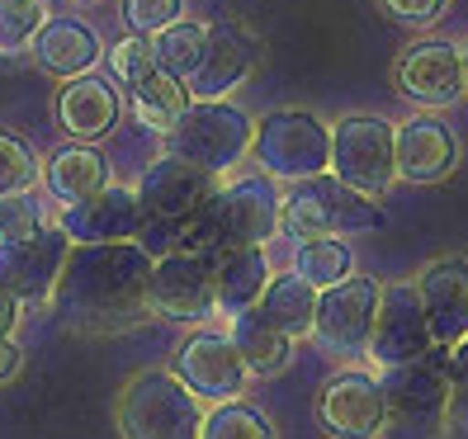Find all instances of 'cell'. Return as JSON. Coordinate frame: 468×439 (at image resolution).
Here are the masks:
<instances>
[{
	"label": "cell",
	"mask_w": 468,
	"mask_h": 439,
	"mask_svg": "<svg viewBox=\"0 0 468 439\" xmlns=\"http://www.w3.org/2000/svg\"><path fill=\"white\" fill-rule=\"evenodd\" d=\"M152 251L143 241L71 246L52 288V308L80 336H119L152 317L147 308Z\"/></svg>",
	"instance_id": "cell-1"
},
{
	"label": "cell",
	"mask_w": 468,
	"mask_h": 439,
	"mask_svg": "<svg viewBox=\"0 0 468 439\" xmlns=\"http://www.w3.org/2000/svg\"><path fill=\"white\" fill-rule=\"evenodd\" d=\"M280 184L265 171L232 175L228 184H213V194L176 227L171 251H195V256H218L228 246H270L280 232Z\"/></svg>",
	"instance_id": "cell-2"
},
{
	"label": "cell",
	"mask_w": 468,
	"mask_h": 439,
	"mask_svg": "<svg viewBox=\"0 0 468 439\" xmlns=\"http://www.w3.org/2000/svg\"><path fill=\"white\" fill-rule=\"evenodd\" d=\"M199 421L204 402L171 369L133 373L114 402V425L123 439H199Z\"/></svg>",
	"instance_id": "cell-3"
},
{
	"label": "cell",
	"mask_w": 468,
	"mask_h": 439,
	"mask_svg": "<svg viewBox=\"0 0 468 439\" xmlns=\"http://www.w3.org/2000/svg\"><path fill=\"white\" fill-rule=\"evenodd\" d=\"M383 217L378 199L355 194L350 184H341L336 175H313V180H293V194L280 199V232H289L293 241L308 236H365L378 232Z\"/></svg>",
	"instance_id": "cell-4"
},
{
	"label": "cell",
	"mask_w": 468,
	"mask_h": 439,
	"mask_svg": "<svg viewBox=\"0 0 468 439\" xmlns=\"http://www.w3.org/2000/svg\"><path fill=\"white\" fill-rule=\"evenodd\" d=\"M383 406H388V430L407 439H435L445 430V402H450V373L445 350H426L421 360H407L393 369H378Z\"/></svg>",
	"instance_id": "cell-5"
},
{
	"label": "cell",
	"mask_w": 468,
	"mask_h": 439,
	"mask_svg": "<svg viewBox=\"0 0 468 439\" xmlns=\"http://www.w3.org/2000/svg\"><path fill=\"white\" fill-rule=\"evenodd\" d=\"M251 114L232 99H189L180 123L166 132V156H180L208 175H228L251 152Z\"/></svg>",
	"instance_id": "cell-6"
},
{
	"label": "cell",
	"mask_w": 468,
	"mask_h": 439,
	"mask_svg": "<svg viewBox=\"0 0 468 439\" xmlns=\"http://www.w3.org/2000/svg\"><path fill=\"white\" fill-rule=\"evenodd\" d=\"M213 184H218V175L189 166V161H180V156H161V161H152V166L143 171V180H137L133 194H137V208H143V232H152L143 241L152 256L171 251L176 227L213 194Z\"/></svg>",
	"instance_id": "cell-7"
},
{
	"label": "cell",
	"mask_w": 468,
	"mask_h": 439,
	"mask_svg": "<svg viewBox=\"0 0 468 439\" xmlns=\"http://www.w3.org/2000/svg\"><path fill=\"white\" fill-rule=\"evenodd\" d=\"M251 152L270 180H313L332 156V128L308 109H274L256 123Z\"/></svg>",
	"instance_id": "cell-8"
},
{
	"label": "cell",
	"mask_w": 468,
	"mask_h": 439,
	"mask_svg": "<svg viewBox=\"0 0 468 439\" xmlns=\"http://www.w3.org/2000/svg\"><path fill=\"white\" fill-rule=\"evenodd\" d=\"M326 175H336L365 199H383L393 189V123L378 114H346L332 128V156Z\"/></svg>",
	"instance_id": "cell-9"
},
{
	"label": "cell",
	"mask_w": 468,
	"mask_h": 439,
	"mask_svg": "<svg viewBox=\"0 0 468 439\" xmlns=\"http://www.w3.org/2000/svg\"><path fill=\"white\" fill-rule=\"evenodd\" d=\"M383 284L369 274H350V279L317 288V312H313V336L317 350H326L332 360H365L374 312H378Z\"/></svg>",
	"instance_id": "cell-10"
},
{
	"label": "cell",
	"mask_w": 468,
	"mask_h": 439,
	"mask_svg": "<svg viewBox=\"0 0 468 439\" xmlns=\"http://www.w3.org/2000/svg\"><path fill=\"white\" fill-rule=\"evenodd\" d=\"M171 373L185 382L199 402H232V397H246L251 388V373H246L237 345L228 340V331H189L180 345H176V360H171Z\"/></svg>",
	"instance_id": "cell-11"
},
{
	"label": "cell",
	"mask_w": 468,
	"mask_h": 439,
	"mask_svg": "<svg viewBox=\"0 0 468 439\" xmlns=\"http://www.w3.org/2000/svg\"><path fill=\"white\" fill-rule=\"evenodd\" d=\"M317 425L332 439H383L388 406H383L378 373L336 369L317 388Z\"/></svg>",
	"instance_id": "cell-12"
},
{
	"label": "cell",
	"mask_w": 468,
	"mask_h": 439,
	"mask_svg": "<svg viewBox=\"0 0 468 439\" xmlns=\"http://www.w3.org/2000/svg\"><path fill=\"white\" fill-rule=\"evenodd\" d=\"M71 241L62 227H38L34 236L0 241V288L19 298V308H48Z\"/></svg>",
	"instance_id": "cell-13"
},
{
	"label": "cell",
	"mask_w": 468,
	"mask_h": 439,
	"mask_svg": "<svg viewBox=\"0 0 468 439\" xmlns=\"http://www.w3.org/2000/svg\"><path fill=\"white\" fill-rule=\"evenodd\" d=\"M147 308L166 321H208L213 308V265L195 251H161L152 256Z\"/></svg>",
	"instance_id": "cell-14"
},
{
	"label": "cell",
	"mask_w": 468,
	"mask_h": 439,
	"mask_svg": "<svg viewBox=\"0 0 468 439\" xmlns=\"http://www.w3.org/2000/svg\"><path fill=\"white\" fill-rule=\"evenodd\" d=\"M256 57H261V43L241 19H232V15L208 19L204 57H199L195 76L185 80L189 99H228L237 86H246V76L256 71Z\"/></svg>",
	"instance_id": "cell-15"
},
{
	"label": "cell",
	"mask_w": 468,
	"mask_h": 439,
	"mask_svg": "<svg viewBox=\"0 0 468 439\" xmlns=\"http://www.w3.org/2000/svg\"><path fill=\"white\" fill-rule=\"evenodd\" d=\"M426 350H435V340H431L417 284H383L365 354L378 369H393V364H407V360H421Z\"/></svg>",
	"instance_id": "cell-16"
},
{
	"label": "cell",
	"mask_w": 468,
	"mask_h": 439,
	"mask_svg": "<svg viewBox=\"0 0 468 439\" xmlns=\"http://www.w3.org/2000/svg\"><path fill=\"white\" fill-rule=\"evenodd\" d=\"M393 80L398 90L421 104V109H450L459 104L468 90H463V71H459V47L450 38H421L411 43L398 67H393Z\"/></svg>",
	"instance_id": "cell-17"
},
{
	"label": "cell",
	"mask_w": 468,
	"mask_h": 439,
	"mask_svg": "<svg viewBox=\"0 0 468 439\" xmlns=\"http://www.w3.org/2000/svg\"><path fill=\"white\" fill-rule=\"evenodd\" d=\"M459 166V137L445 119L417 114L393 128V171L407 184H440Z\"/></svg>",
	"instance_id": "cell-18"
},
{
	"label": "cell",
	"mask_w": 468,
	"mask_h": 439,
	"mask_svg": "<svg viewBox=\"0 0 468 439\" xmlns=\"http://www.w3.org/2000/svg\"><path fill=\"white\" fill-rule=\"evenodd\" d=\"M411 284H417L431 340L440 350L468 336V256H435Z\"/></svg>",
	"instance_id": "cell-19"
},
{
	"label": "cell",
	"mask_w": 468,
	"mask_h": 439,
	"mask_svg": "<svg viewBox=\"0 0 468 439\" xmlns=\"http://www.w3.org/2000/svg\"><path fill=\"white\" fill-rule=\"evenodd\" d=\"M58 227L67 232L71 246H95V241H137L143 236V208H137V194L128 184L109 180L100 194L67 204Z\"/></svg>",
	"instance_id": "cell-20"
},
{
	"label": "cell",
	"mask_w": 468,
	"mask_h": 439,
	"mask_svg": "<svg viewBox=\"0 0 468 439\" xmlns=\"http://www.w3.org/2000/svg\"><path fill=\"white\" fill-rule=\"evenodd\" d=\"M119 119H123V90L109 76L80 71L58 90V123L76 142H95V137L114 132Z\"/></svg>",
	"instance_id": "cell-21"
},
{
	"label": "cell",
	"mask_w": 468,
	"mask_h": 439,
	"mask_svg": "<svg viewBox=\"0 0 468 439\" xmlns=\"http://www.w3.org/2000/svg\"><path fill=\"white\" fill-rule=\"evenodd\" d=\"M29 52H34V62L48 76H58V80H71L80 71H95V62L104 57L100 34L90 29L86 19H71V15H62V19L48 15V24L38 29V38H34Z\"/></svg>",
	"instance_id": "cell-22"
},
{
	"label": "cell",
	"mask_w": 468,
	"mask_h": 439,
	"mask_svg": "<svg viewBox=\"0 0 468 439\" xmlns=\"http://www.w3.org/2000/svg\"><path fill=\"white\" fill-rule=\"evenodd\" d=\"M213 308L223 317H237L246 308H256V298L270 279V256L265 246H228L213 260Z\"/></svg>",
	"instance_id": "cell-23"
},
{
	"label": "cell",
	"mask_w": 468,
	"mask_h": 439,
	"mask_svg": "<svg viewBox=\"0 0 468 439\" xmlns=\"http://www.w3.org/2000/svg\"><path fill=\"white\" fill-rule=\"evenodd\" d=\"M228 321H232L228 340L237 345V354H241V364H246V373H251V378H280L293 364V345L298 340H289L280 326L265 321L256 308H246V312L228 317Z\"/></svg>",
	"instance_id": "cell-24"
},
{
	"label": "cell",
	"mask_w": 468,
	"mask_h": 439,
	"mask_svg": "<svg viewBox=\"0 0 468 439\" xmlns=\"http://www.w3.org/2000/svg\"><path fill=\"white\" fill-rule=\"evenodd\" d=\"M43 184H48V194L58 199L62 208H67V204H80V199L100 194V189L109 184V161H104V152L90 147V142L58 147V152L48 156Z\"/></svg>",
	"instance_id": "cell-25"
},
{
	"label": "cell",
	"mask_w": 468,
	"mask_h": 439,
	"mask_svg": "<svg viewBox=\"0 0 468 439\" xmlns=\"http://www.w3.org/2000/svg\"><path fill=\"white\" fill-rule=\"evenodd\" d=\"M256 312L280 326L289 340H308L313 336V312H317V288L303 284L293 269L270 274L261 298H256Z\"/></svg>",
	"instance_id": "cell-26"
},
{
	"label": "cell",
	"mask_w": 468,
	"mask_h": 439,
	"mask_svg": "<svg viewBox=\"0 0 468 439\" xmlns=\"http://www.w3.org/2000/svg\"><path fill=\"white\" fill-rule=\"evenodd\" d=\"M128 104H133L137 123H143L147 132L166 137L180 123V114L189 109V90H185V80H176V76H166L161 67H152L147 76H137L133 86H128Z\"/></svg>",
	"instance_id": "cell-27"
},
{
	"label": "cell",
	"mask_w": 468,
	"mask_h": 439,
	"mask_svg": "<svg viewBox=\"0 0 468 439\" xmlns=\"http://www.w3.org/2000/svg\"><path fill=\"white\" fill-rule=\"evenodd\" d=\"M293 274L313 288H332L355 274V251L346 236H308L293 246Z\"/></svg>",
	"instance_id": "cell-28"
},
{
	"label": "cell",
	"mask_w": 468,
	"mask_h": 439,
	"mask_svg": "<svg viewBox=\"0 0 468 439\" xmlns=\"http://www.w3.org/2000/svg\"><path fill=\"white\" fill-rule=\"evenodd\" d=\"M199 439H280V425L265 406H251L246 397L232 402H213L204 406Z\"/></svg>",
	"instance_id": "cell-29"
},
{
	"label": "cell",
	"mask_w": 468,
	"mask_h": 439,
	"mask_svg": "<svg viewBox=\"0 0 468 439\" xmlns=\"http://www.w3.org/2000/svg\"><path fill=\"white\" fill-rule=\"evenodd\" d=\"M204 38H208V24L180 15L161 34H152V57H156V67L166 71V76L189 80V76H195V67H199V57H204Z\"/></svg>",
	"instance_id": "cell-30"
},
{
	"label": "cell",
	"mask_w": 468,
	"mask_h": 439,
	"mask_svg": "<svg viewBox=\"0 0 468 439\" xmlns=\"http://www.w3.org/2000/svg\"><path fill=\"white\" fill-rule=\"evenodd\" d=\"M48 24V0H0V57L29 52Z\"/></svg>",
	"instance_id": "cell-31"
},
{
	"label": "cell",
	"mask_w": 468,
	"mask_h": 439,
	"mask_svg": "<svg viewBox=\"0 0 468 439\" xmlns=\"http://www.w3.org/2000/svg\"><path fill=\"white\" fill-rule=\"evenodd\" d=\"M38 180V156L34 147L15 132H0V194H15V189H29Z\"/></svg>",
	"instance_id": "cell-32"
},
{
	"label": "cell",
	"mask_w": 468,
	"mask_h": 439,
	"mask_svg": "<svg viewBox=\"0 0 468 439\" xmlns=\"http://www.w3.org/2000/svg\"><path fill=\"white\" fill-rule=\"evenodd\" d=\"M109 57V80H119V86L128 90L137 76H147L152 67H156V57H152V38L147 34H128V38H119L114 47L104 52Z\"/></svg>",
	"instance_id": "cell-33"
},
{
	"label": "cell",
	"mask_w": 468,
	"mask_h": 439,
	"mask_svg": "<svg viewBox=\"0 0 468 439\" xmlns=\"http://www.w3.org/2000/svg\"><path fill=\"white\" fill-rule=\"evenodd\" d=\"M38 227H43V208H38V199H29L24 189H15V194H0V241L34 236Z\"/></svg>",
	"instance_id": "cell-34"
},
{
	"label": "cell",
	"mask_w": 468,
	"mask_h": 439,
	"mask_svg": "<svg viewBox=\"0 0 468 439\" xmlns=\"http://www.w3.org/2000/svg\"><path fill=\"white\" fill-rule=\"evenodd\" d=\"M185 15V0H123V24L128 34H161L166 24Z\"/></svg>",
	"instance_id": "cell-35"
},
{
	"label": "cell",
	"mask_w": 468,
	"mask_h": 439,
	"mask_svg": "<svg viewBox=\"0 0 468 439\" xmlns=\"http://www.w3.org/2000/svg\"><path fill=\"white\" fill-rule=\"evenodd\" d=\"M383 15L402 29H431V24L450 10V0H378Z\"/></svg>",
	"instance_id": "cell-36"
},
{
	"label": "cell",
	"mask_w": 468,
	"mask_h": 439,
	"mask_svg": "<svg viewBox=\"0 0 468 439\" xmlns=\"http://www.w3.org/2000/svg\"><path fill=\"white\" fill-rule=\"evenodd\" d=\"M445 430H454V434L468 439V382H463V388H450V402H445Z\"/></svg>",
	"instance_id": "cell-37"
},
{
	"label": "cell",
	"mask_w": 468,
	"mask_h": 439,
	"mask_svg": "<svg viewBox=\"0 0 468 439\" xmlns=\"http://www.w3.org/2000/svg\"><path fill=\"white\" fill-rule=\"evenodd\" d=\"M445 373H450V388H463L468 382V336H459L445 350Z\"/></svg>",
	"instance_id": "cell-38"
},
{
	"label": "cell",
	"mask_w": 468,
	"mask_h": 439,
	"mask_svg": "<svg viewBox=\"0 0 468 439\" xmlns=\"http://www.w3.org/2000/svg\"><path fill=\"white\" fill-rule=\"evenodd\" d=\"M24 369V350L15 345V336H0V388Z\"/></svg>",
	"instance_id": "cell-39"
},
{
	"label": "cell",
	"mask_w": 468,
	"mask_h": 439,
	"mask_svg": "<svg viewBox=\"0 0 468 439\" xmlns=\"http://www.w3.org/2000/svg\"><path fill=\"white\" fill-rule=\"evenodd\" d=\"M24 308H19V298L0 288V336H15V326H19Z\"/></svg>",
	"instance_id": "cell-40"
},
{
	"label": "cell",
	"mask_w": 468,
	"mask_h": 439,
	"mask_svg": "<svg viewBox=\"0 0 468 439\" xmlns=\"http://www.w3.org/2000/svg\"><path fill=\"white\" fill-rule=\"evenodd\" d=\"M454 47H459V71H463V90H468V38H459Z\"/></svg>",
	"instance_id": "cell-41"
},
{
	"label": "cell",
	"mask_w": 468,
	"mask_h": 439,
	"mask_svg": "<svg viewBox=\"0 0 468 439\" xmlns=\"http://www.w3.org/2000/svg\"><path fill=\"white\" fill-rule=\"evenodd\" d=\"M71 5H100V0H71Z\"/></svg>",
	"instance_id": "cell-42"
}]
</instances>
